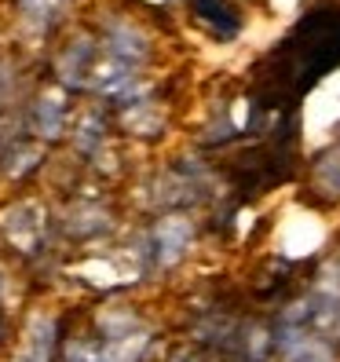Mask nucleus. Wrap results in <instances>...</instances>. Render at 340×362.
<instances>
[{
  "instance_id": "obj_1",
  "label": "nucleus",
  "mask_w": 340,
  "mask_h": 362,
  "mask_svg": "<svg viewBox=\"0 0 340 362\" xmlns=\"http://www.w3.org/2000/svg\"><path fill=\"white\" fill-rule=\"evenodd\" d=\"M136 245H139V257L146 264V274L172 271L190 252V245H194V220L183 216V212H165Z\"/></svg>"
},
{
  "instance_id": "obj_2",
  "label": "nucleus",
  "mask_w": 340,
  "mask_h": 362,
  "mask_svg": "<svg viewBox=\"0 0 340 362\" xmlns=\"http://www.w3.org/2000/svg\"><path fill=\"white\" fill-rule=\"evenodd\" d=\"M0 234H4L8 249L23 260H33L48 245V212L37 202H18L0 216Z\"/></svg>"
},
{
  "instance_id": "obj_3",
  "label": "nucleus",
  "mask_w": 340,
  "mask_h": 362,
  "mask_svg": "<svg viewBox=\"0 0 340 362\" xmlns=\"http://www.w3.org/2000/svg\"><path fill=\"white\" fill-rule=\"evenodd\" d=\"M99 55H102L99 37H88V33L74 37L70 45L55 55V81H59V88H66V92L92 88V74L99 66Z\"/></svg>"
},
{
  "instance_id": "obj_4",
  "label": "nucleus",
  "mask_w": 340,
  "mask_h": 362,
  "mask_svg": "<svg viewBox=\"0 0 340 362\" xmlns=\"http://www.w3.org/2000/svg\"><path fill=\"white\" fill-rule=\"evenodd\" d=\"M70 124V103H66V88H52V92H40L30 99L26 106V117H23V132L33 136L37 143H55L62 139Z\"/></svg>"
},
{
  "instance_id": "obj_5",
  "label": "nucleus",
  "mask_w": 340,
  "mask_h": 362,
  "mask_svg": "<svg viewBox=\"0 0 340 362\" xmlns=\"http://www.w3.org/2000/svg\"><path fill=\"white\" fill-rule=\"evenodd\" d=\"M99 45L110 59L124 62V66H132V70H143V62L151 59V37H146L136 23H129V18H114L110 26H102Z\"/></svg>"
},
{
  "instance_id": "obj_6",
  "label": "nucleus",
  "mask_w": 340,
  "mask_h": 362,
  "mask_svg": "<svg viewBox=\"0 0 340 362\" xmlns=\"http://www.w3.org/2000/svg\"><path fill=\"white\" fill-rule=\"evenodd\" d=\"M45 154H48V146L37 143L33 136H26L23 129L8 132L4 146H0V173H4L8 180H26L45 165Z\"/></svg>"
},
{
  "instance_id": "obj_7",
  "label": "nucleus",
  "mask_w": 340,
  "mask_h": 362,
  "mask_svg": "<svg viewBox=\"0 0 340 362\" xmlns=\"http://www.w3.org/2000/svg\"><path fill=\"white\" fill-rule=\"evenodd\" d=\"M55 351H59V318L33 315L23 329V340H18L11 362H55Z\"/></svg>"
},
{
  "instance_id": "obj_8",
  "label": "nucleus",
  "mask_w": 340,
  "mask_h": 362,
  "mask_svg": "<svg viewBox=\"0 0 340 362\" xmlns=\"http://www.w3.org/2000/svg\"><path fill=\"white\" fill-rule=\"evenodd\" d=\"M279 362H340V351L329 340L315 337V333H304V329H289V326H279Z\"/></svg>"
},
{
  "instance_id": "obj_9",
  "label": "nucleus",
  "mask_w": 340,
  "mask_h": 362,
  "mask_svg": "<svg viewBox=\"0 0 340 362\" xmlns=\"http://www.w3.org/2000/svg\"><path fill=\"white\" fill-rule=\"evenodd\" d=\"M62 227H66V234H74V238L92 242V238H102V234L114 227V212L106 209L102 202L81 198V202H74V205L66 209V220H62Z\"/></svg>"
},
{
  "instance_id": "obj_10",
  "label": "nucleus",
  "mask_w": 340,
  "mask_h": 362,
  "mask_svg": "<svg viewBox=\"0 0 340 362\" xmlns=\"http://www.w3.org/2000/svg\"><path fill=\"white\" fill-rule=\"evenodd\" d=\"M190 8H194L198 23L212 30L220 40H230L242 30V15L235 8V0H190Z\"/></svg>"
},
{
  "instance_id": "obj_11",
  "label": "nucleus",
  "mask_w": 340,
  "mask_h": 362,
  "mask_svg": "<svg viewBox=\"0 0 340 362\" xmlns=\"http://www.w3.org/2000/svg\"><path fill=\"white\" fill-rule=\"evenodd\" d=\"M311 183H315V194L322 198V205L340 202V143L326 146V151L315 158V165H311Z\"/></svg>"
},
{
  "instance_id": "obj_12",
  "label": "nucleus",
  "mask_w": 340,
  "mask_h": 362,
  "mask_svg": "<svg viewBox=\"0 0 340 362\" xmlns=\"http://www.w3.org/2000/svg\"><path fill=\"white\" fill-rule=\"evenodd\" d=\"M106 114L99 106H88V110H81L77 121H74V146L81 154H99L102 143H106Z\"/></svg>"
},
{
  "instance_id": "obj_13",
  "label": "nucleus",
  "mask_w": 340,
  "mask_h": 362,
  "mask_svg": "<svg viewBox=\"0 0 340 362\" xmlns=\"http://www.w3.org/2000/svg\"><path fill=\"white\" fill-rule=\"evenodd\" d=\"M15 4H18V11H23V18H26L33 30L48 33L59 18L66 15L70 0H15Z\"/></svg>"
},
{
  "instance_id": "obj_14",
  "label": "nucleus",
  "mask_w": 340,
  "mask_h": 362,
  "mask_svg": "<svg viewBox=\"0 0 340 362\" xmlns=\"http://www.w3.org/2000/svg\"><path fill=\"white\" fill-rule=\"evenodd\" d=\"M168 362H209V358H205V355H198V351H190V348H180Z\"/></svg>"
},
{
  "instance_id": "obj_15",
  "label": "nucleus",
  "mask_w": 340,
  "mask_h": 362,
  "mask_svg": "<svg viewBox=\"0 0 340 362\" xmlns=\"http://www.w3.org/2000/svg\"><path fill=\"white\" fill-rule=\"evenodd\" d=\"M4 333H8V326H4V311H0V344H4Z\"/></svg>"
},
{
  "instance_id": "obj_16",
  "label": "nucleus",
  "mask_w": 340,
  "mask_h": 362,
  "mask_svg": "<svg viewBox=\"0 0 340 362\" xmlns=\"http://www.w3.org/2000/svg\"><path fill=\"white\" fill-rule=\"evenodd\" d=\"M4 139H8V132H4V121H0V146H4Z\"/></svg>"
}]
</instances>
